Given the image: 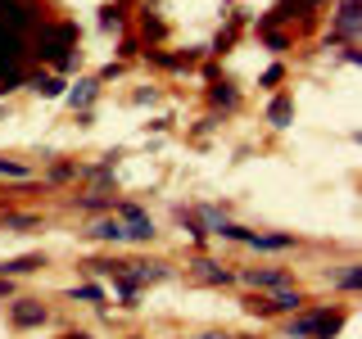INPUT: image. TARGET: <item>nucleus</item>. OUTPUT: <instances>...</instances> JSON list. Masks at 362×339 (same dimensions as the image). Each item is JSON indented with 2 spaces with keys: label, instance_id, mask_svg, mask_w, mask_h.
<instances>
[{
  "label": "nucleus",
  "instance_id": "nucleus-32",
  "mask_svg": "<svg viewBox=\"0 0 362 339\" xmlns=\"http://www.w3.org/2000/svg\"><path fill=\"white\" fill-rule=\"evenodd\" d=\"M64 339H90V335H86V331H68Z\"/></svg>",
  "mask_w": 362,
  "mask_h": 339
},
{
  "label": "nucleus",
  "instance_id": "nucleus-10",
  "mask_svg": "<svg viewBox=\"0 0 362 339\" xmlns=\"http://www.w3.org/2000/svg\"><path fill=\"white\" fill-rule=\"evenodd\" d=\"M339 326H344V308H317V331H313V339H335Z\"/></svg>",
  "mask_w": 362,
  "mask_h": 339
},
{
  "label": "nucleus",
  "instance_id": "nucleus-22",
  "mask_svg": "<svg viewBox=\"0 0 362 339\" xmlns=\"http://www.w3.org/2000/svg\"><path fill=\"white\" fill-rule=\"evenodd\" d=\"M141 32H145V41H163L168 37L163 18H154V14H141Z\"/></svg>",
  "mask_w": 362,
  "mask_h": 339
},
{
  "label": "nucleus",
  "instance_id": "nucleus-6",
  "mask_svg": "<svg viewBox=\"0 0 362 339\" xmlns=\"http://www.w3.org/2000/svg\"><path fill=\"white\" fill-rule=\"evenodd\" d=\"M245 285H249V290H272V294H276V290H290V276H286L281 267H267V271H245Z\"/></svg>",
  "mask_w": 362,
  "mask_h": 339
},
{
  "label": "nucleus",
  "instance_id": "nucleus-13",
  "mask_svg": "<svg viewBox=\"0 0 362 339\" xmlns=\"http://www.w3.org/2000/svg\"><path fill=\"white\" fill-rule=\"evenodd\" d=\"M195 276L204 280V285H231V271H226L222 263H213V258H199V263H195Z\"/></svg>",
  "mask_w": 362,
  "mask_h": 339
},
{
  "label": "nucleus",
  "instance_id": "nucleus-9",
  "mask_svg": "<svg viewBox=\"0 0 362 339\" xmlns=\"http://www.w3.org/2000/svg\"><path fill=\"white\" fill-rule=\"evenodd\" d=\"M45 267V254H23V258H5L0 263V276H32V271Z\"/></svg>",
  "mask_w": 362,
  "mask_h": 339
},
{
  "label": "nucleus",
  "instance_id": "nucleus-24",
  "mask_svg": "<svg viewBox=\"0 0 362 339\" xmlns=\"http://www.w3.org/2000/svg\"><path fill=\"white\" fill-rule=\"evenodd\" d=\"M100 28H105V32H118V28H122V9H118V5L100 9Z\"/></svg>",
  "mask_w": 362,
  "mask_h": 339
},
{
  "label": "nucleus",
  "instance_id": "nucleus-11",
  "mask_svg": "<svg viewBox=\"0 0 362 339\" xmlns=\"http://www.w3.org/2000/svg\"><path fill=\"white\" fill-rule=\"evenodd\" d=\"M190 218H195V226H199L204 235H222V226H226V213H222V208H213V203H204V208H195Z\"/></svg>",
  "mask_w": 362,
  "mask_h": 339
},
{
  "label": "nucleus",
  "instance_id": "nucleus-7",
  "mask_svg": "<svg viewBox=\"0 0 362 339\" xmlns=\"http://www.w3.org/2000/svg\"><path fill=\"white\" fill-rule=\"evenodd\" d=\"M249 249H267V254H281V249H294V235L290 231H276V235H258V231H245V240Z\"/></svg>",
  "mask_w": 362,
  "mask_h": 339
},
{
  "label": "nucleus",
  "instance_id": "nucleus-2",
  "mask_svg": "<svg viewBox=\"0 0 362 339\" xmlns=\"http://www.w3.org/2000/svg\"><path fill=\"white\" fill-rule=\"evenodd\" d=\"M37 28V14H32L28 0H0V37H32Z\"/></svg>",
  "mask_w": 362,
  "mask_h": 339
},
{
  "label": "nucleus",
  "instance_id": "nucleus-14",
  "mask_svg": "<svg viewBox=\"0 0 362 339\" xmlns=\"http://www.w3.org/2000/svg\"><path fill=\"white\" fill-rule=\"evenodd\" d=\"M303 303H308V294L303 290H276L272 294V312H303Z\"/></svg>",
  "mask_w": 362,
  "mask_h": 339
},
{
  "label": "nucleus",
  "instance_id": "nucleus-19",
  "mask_svg": "<svg viewBox=\"0 0 362 339\" xmlns=\"http://www.w3.org/2000/svg\"><path fill=\"white\" fill-rule=\"evenodd\" d=\"M209 100H213L218 109H235V105H240V90L226 86V82H213V86H209Z\"/></svg>",
  "mask_w": 362,
  "mask_h": 339
},
{
  "label": "nucleus",
  "instance_id": "nucleus-20",
  "mask_svg": "<svg viewBox=\"0 0 362 339\" xmlns=\"http://www.w3.org/2000/svg\"><path fill=\"white\" fill-rule=\"evenodd\" d=\"M77 208H86V213H113V199L109 195H95V190H90V195H82V199H73Z\"/></svg>",
  "mask_w": 362,
  "mask_h": 339
},
{
  "label": "nucleus",
  "instance_id": "nucleus-16",
  "mask_svg": "<svg viewBox=\"0 0 362 339\" xmlns=\"http://www.w3.org/2000/svg\"><path fill=\"white\" fill-rule=\"evenodd\" d=\"M28 86L32 90H37V95H45V100H59L64 95V90H68V82H64V77H28Z\"/></svg>",
  "mask_w": 362,
  "mask_h": 339
},
{
  "label": "nucleus",
  "instance_id": "nucleus-26",
  "mask_svg": "<svg viewBox=\"0 0 362 339\" xmlns=\"http://www.w3.org/2000/svg\"><path fill=\"white\" fill-rule=\"evenodd\" d=\"M0 177H18V181H28V167L14 163V158H0Z\"/></svg>",
  "mask_w": 362,
  "mask_h": 339
},
{
  "label": "nucleus",
  "instance_id": "nucleus-8",
  "mask_svg": "<svg viewBox=\"0 0 362 339\" xmlns=\"http://www.w3.org/2000/svg\"><path fill=\"white\" fill-rule=\"evenodd\" d=\"M95 95H100V82H95V77H82V82H77L73 90H64V100H68L73 109H82V113L95 105Z\"/></svg>",
  "mask_w": 362,
  "mask_h": 339
},
{
  "label": "nucleus",
  "instance_id": "nucleus-12",
  "mask_svg": "<svg viewBox=\"0 0 362 339\" xmlns=\"http://www.w3.org/2000/svg\"><path fill=\"white\" fill-rule=\"evenodd\" d=\"M86 235H90V240H105V244H122V240H127V231H122L118 218H100Z\"/></svg>",
  "mask_w": 362,
  "mask_h": 339
},
{
  "label": "nucleus",
  "instance_id": "nucleus-3",
  "mask_svg": "<svg viewBox=\"0 0 362 339\" xmlns=\"http://www.w3.org/2000/svg\"><path fill=\"white\" fill-rule=\"evenodd\" d=\"M358 32H362V9H358V0H344V5H339V14H335L331 37H326V45H335V41L358 45Z\"/></svg>",
  "mask_w": 362,
  "mask_h": 339
},
{
  "label": "nucleus",
  "instance_id": "nucleus-23",
  "mask_svg": "<svg viewBox=\"0 0 362 339\" xmlns=\"http://www.w3.org/2000/svg\"><path fill=\"white\" fill-rule=\"evenodd\" d=\"M335 285H339V290H349V294H354V290L362 285V267L354 263V267H349V271H339V276H335Z\"/></svg>",
  "mask_w": 362,
  "mask_h": 339
},
{
  "label": "nucleus",
  "instance_id": "nucleus-5",
  "mask_svg": "<svg viewBox=\"0 0 362 339\" xmlns=\"http://www.w3.org/2000/svg\"><path fill=\"white\" fill-rule=\"evenodd\" d=\"M9 321H14V331H37V326L50 321V312L37 299H14L9 303Z\"/></svg>",
  "mask_w": 362,
  "mask_h": 339
},
{
  "label": "nucleus",
  "instance_id": "nucleus-31",
  "mask_svg": "<svg viewBox=\"0 0 362 339\" xmlns=\"http://www.w3.org/2000/svg\"><path fill=\"white\" fill-rule=\"evenodd\" d=\"M195 339H231V335H222V331H209V335H195Z\"/></svg>",
  "mask_w": 362,
  "mask_h": 339
},
{
  "label": "nucleus",
  "instance_id": "nucleus-15",
  "mask_svg": "<svg viewBox=\"0 0 362 339\" xmlns=\"http://www.w3.org/2000/svg\"><path fill=\"white\" fill-rule=\"evenodd\" d=\"M267 122H272L276 131H286L290 122H294V105H290V95H276V100L267 105Z\"/></svg>",
  "mask_w": 362,
  "mask_h": 339
},
{
  "label": "nucleus",
  "instance_id": "nucleus-27",
  "mask_svg": "<svg viewBox=\"0 0 362 339\" xmlns=\"http://www.w3.org/2000/svg\"><path fill=\"white\" fill-rule=\"evenodd\" d=\"M77 177V163H54L50 167V181H73Z\"/></svg>",
  "mask_w": 362,
  "mask_h": 339
},
{
  "label": "nucleus",
  "instance_id": "nucleus-4",
  "mask_svg": "<svg viewBox=\"0 0 362 339\" xmlns=\"http://www.w3.org/2000/svg\"><path fill=\"white\" fill-rule=\"evenodd\" d=\"M113 280H132L136 290H141V285H158V280H168V267L163 263H118Z\"/></svg>",
  "mask_w": 362,
  "mask_h": 339
},
{
  "label": "nucleus",
  "instance_id": "nucleus-33",
  "mask_svg": "<svg viewBox=\"0 0 362 339\" xmlns=\"http://www.w3.org/2000/svg\"><path fill=\"white\" fill-rule=\"evenodd\" d=\"M132 339H141V335H132Z\"/></svg>",
  "mask_w": 362,
  "mask_h": 339
},
{
  "label": "nucleus",
  "instance_id": "nucleus-29",
  "mask_svg": "<svg viewBox=\"0 0 362 339\" xmlns=\"http://www.w3.org/2000/svg\"><path fill=\"white\" fill-rule=\"evenodd\" d=\"M281 77H286V68H281V64H272V68H267V73H263V86H276V82H281Z\"/></svg>",
  "mask_w": 362,
  "mask_h": 339
},
{
  "label": "nucleus",
  "instance_id": "nucleus-25",
  "mask_svg": "<svg viewBox=\"0 0 362 339\" xmlns=\"http://www.w3.org/2000/svg\"><path fill=\"white\" fill-rule=\"evenodd\" d=\"M73 299H82V303H105V290L100 285H77V290H68Z\"/></svg>",
  "mask_w": 362,
  "mask_h": 339
},
{
  "label": "nucleus",
  "instance_id": "nucleus-28",
  "mask_svg": "<svg viewBox=\"0 0 362 339\" xmlns=\"http://www.w3.org/2000/svg\"><path fill=\"white\" fill-rule=\"evenodd\" d=\"M245 312H254V316H272V303H267V299H245Z\"/></svg>",
  "mask_w": 362,
  "mask_h": 339
},
{
  "label": "nucleus",
  "instance_id": "nucleus-1",
  "mask_svg": "<svg viewBox=\"0 0 362 339\" xmlns=\"http://www.w3.org/2000/svg\"><path fill=\"white\" fill-rule=\"evenodd\" d=\"M77 23H37L32 28V45L28 50L32 54H41V59H50V64H59L64 54H73L77 50Z\"/></svg>",
  "mask_w": 362,
  "mask_h": 339
},
{
  "label": "nucleus",
  "instance_id": "nucleus-18",
  "mask_svg": "<svg viewBox=\"0 0 362 339\" xmlns=\"http://www.w3.org/2000/svg\"><path fill=\"white\" fill-rule=\"evenodd\" d=\"M313 331H317V312H294L290 326H286L290 339H313Z\"/></svg>",
  "mask_w": 362,
  "mask_h": 339
},
{
  "label": "nucleus",
  "instance_id": "nucleus-17",
  "mask_svg": "<svg viewBox=\"0 0 362 339\" xmlns=\"http://www.w3.org/2000/svg\"><path fill=\"white\" fill-rule=\"evenodd\" d=\"M145 54H150V64L181 73V68H190V64H195V54H199V50H190V54H163V50H145Z\"/></svg>",
  "mask_w": 362,
  "mask_h": 339
},
{
  "label": "nucleus",
  "instance_id": "nucleus-21",
  "mask_svg": "<svg viewBox=\"0 0 362 339\" xmlns=\"http://www.w3.org/2000/svg\"><path fill=\"white\" fill-rule=\"evenodd\" d=\"M37 218H18V213H5V218H0V231H37Z\"/></svg>",
  "mask_w": 362,
  "mask_h": 339
},
{
  "label": "nucleus",
  "instance_id": "nucleus-30",
  "mask_svg": "<svg viewBox=\"0 0 362 339\" xmlns=\"http://www.w3.org/2000/svg\"><path fill=\"white\" fill-rule=\"evenodd\" d=\"M9 294H14V280H9V276H0V299H9Z\"/></svg>",
  "mask_w": 362,
  "mask_h": 339
},
{
  "label": "nucleus",
  "instance_id": "nucleus-34",
  "mask_svg": "<svg viewBox=\"0 0 362 339\" xmlns=\"http://www.w3.org/2000/svg\"><path fill=\"white\" fill-rule=\"evenodd\" d=\"M245 339H249V335H245Z\"/></svg>",
  "mask_w": 362,
  "mask_h": 339
}]
</instances>
